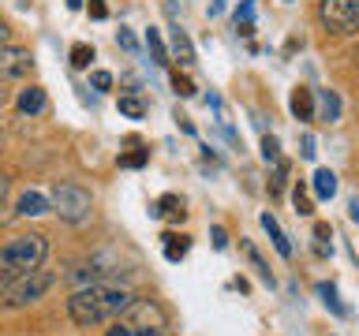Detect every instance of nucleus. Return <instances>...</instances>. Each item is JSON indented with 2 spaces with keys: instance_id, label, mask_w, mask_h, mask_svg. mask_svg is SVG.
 <instances>
[{
  "instance_id": "f257e3e1",
  "label": "nucleus",
  "mask_w": 359,
  "mask_h": 336,
  "mask_svg": "<svg viewBox=\"0 0 359 336\" xmlns=\"http://www.w3.org/2000/svg\"><path fill=\"white\" fill-rule=\"evenodd\" d=\"M131 299L135 295L120 284H83L67 295V318L79 329H97V325L116 321L131 307Z\"/></svg>"
},
{
  "instance_id": "f03ea898",
  "label": "nucleus",
  "mask_w": 359,
  "mask_h": 336,
  "mask_svg": "<svg viewBox=\"0 0 359 336\" xmlns=\"http://www.w3.org/2000/svg\"><path fill=\"white\" fill-rule=\"evenodd\" d=\"M45 258H49V239L41 232H22L15 239L0 243V288L30 273V269L45 265Z\"/></svg>"
},
{
  "instance_id": "7ed1b4c3",
  "label": "nucleus",
  "mask_w": 359,
  "mask_h": 336,
  "mask_svg": "<svg viewBox=\"0 0 359 336\" xmlns=\"http://www.w3.org/2000/svg\"><path fill=\"white\" fill-rule=\"evenodd\" d=\"M56 284V273L49 269H30V273H22L19 280H11V284L0 288V307L4 310H15V307H30V302H38L45 291Z\"/></svg>"
},
{
  "instance_id": "20e7f679",
  "label": "nucleus",
  "mask_w": 359,
  "mask_h": 336,
  "mask_svg": "<svg viewBox=\"0 0 359 336\" xmlns=\"http://www.w3.org/2000/svg\"><path fill=\"white\" fill-rule=\"evenodd\" d=\"M49 209H53L60 220H67V224H86L90 213H94V198H90V190H86L83 183H72V179H64V183L53 187Z\"/></svg>"
},
{
  "instance_id": "39448f33",
  "label": "nucleus",
  "mask_w": 359,
  "mask_h": 336,
  "mask_svg": "<svg viewBox=\"0 0 359 336\" xmlns=\"http://www.w3.org/2000/svg\"><path fill=\"white\" fill-rule=\"evenodd\" d=\"M318 22L333 38L359 34V0H318Z\"/></svg>"
},
{
  "instance_id": "423d86ee",
  "label": "nucleus",
  "mask_w": 359,
  "mask_h": 336,
  "mask_svg": "<svg viewBox=\"0 0 359 336\" xmlns=\"http://www.w3.org/2000/svg\"><path fill=\"white\" fill-rule=\"evenodd\" d=\"M34 67V52L22 49V45H0V83L8 78H22Z\"/></svg>"
},
{
  "instance_id": "0eeeda50",
  "label": "nucleus",
  "mask_w": 359,
  "mask_h": 336,
  "mask_svg": "<svg viewBox=\"0 0 359 336\" xmlns=\"http://www.w3.org/2000/svg\"><path fill=\"white\" fill-rule=\"evenodd\" d=\"M15 108L22 112V116H41V112L49 108V97H45L41 86H22L15 94Z\"/></svg>"
},
{
  "instance_id": "6e6552de",
  "label": "nucleus",
  "mask_w": 359,
  "mask_h": 336,
  "mask_svg": "<svg viewBox=\"0 0 359 336\" xmlns=\"http://www.w3.org/2000/svg\"><path fill=\"white\" fill-rule=\"evenodd\" d=\"M288 108H292V116H296L299 123H311L314 120V90L311 86H296L292 97H288Z\"/></svg>"
},
{
  "instance_id": "1a4fd4ad",
  "label": "nucleus",
  "mask_w": 359,
  "mask_h": 336,
  "mask_svg": "<svg viewBox=\"0 0 359 336\" xmlns=\"http://www.w3.org/2000/svg\"><path fill=\"white\" fill-rule=\"evenodd\" d=\"M150 213H154L157 220H176V224L187 217V209H184V198H180V195H161V198H157L154 206H150Z\"/></svg>"
},
{
  "instance_id": "9d476101",
  "label": "nucleus",
  "mask_w": 359,
  "mask_h": 336,
  "mask_svg": "<svg viewBox=\"0 0 359 336\" xmlns=\"http://www.w3.org/2000/svg\"><path fill=\"white\" fill-rule=\"evenodd\" d=\"M262 228H266V235H269V243H273V251H277L280 258H292V243H288V235H285V228L277 224L273 213H262Z\"/></svg>"
},
{
  "instance_id": "9b49d317",
  "label": "nucleus",
  "mask_w": 359,
  "mask_h": 336,
  "mask_svg": "<svg viewBox=\"0 0 359 336\" xmlns=\"http://www.w3.org/2000/svg\"><path fill=\"white\" fill-rule=\"evenodd\" d=\"M314 112H318L322 123H337V120H341V97H337V90H322L318 101H314Z\"/></svg>"
},
{
  "instance_id": "f8f14e48",
  "label": "nucleus",
  "mask_w": 359,
  "mask_h": 336,
  "mask_svg": "<svg viewBox=\"0 0 359 336\" xmlns=\"http://www.w3.org/2000/svg\"><path fill=\"white\" fill-rule=\"evenodd\" d=\"M105 336H172L168 329H154V325H135V321H112V329H105Z\"/></svg>"
},
{
  "instance_id": "ddd939ff",
  "label": "nucleus",
  "mask_w": 359,
  "mask_h": 336,
  "mask_svg": "<svg viewBox=\"0 0 359 336\" xmlns=\"http://www.w3.org/2000/svg\"><path fill=\"white\" fill-rule=\"evenodd\" d=\"M311 190H314V198H318V202H330V198L337 195V176L330 172V168H314Z\"/></svg>"
},
{
  "instance_id": "4468645a",
  "label": "nucleus",
  "mask_w": 359,
  "mask_h": 336,
  "mask_svg": "<svg viewBox=\"0 0 359 336\" xmlns=\"http://www.w3.org/2000/svg\"><path fill=\"white\" fill-rule=\"evenodd\" d=\"M15 213L19 217H41V213H49V198H45L41 190H27V195L19 198Z\"/></svg>"
},
{
  "instance_id": "2eb2a0df",
  "label": "nucleus",
  "mask_w": 359,
  "mask_h": 336,
  "mask_svg": "<svg viewBox=\"0 0 359 336\" xmlns=\"http://www.w3.org/2000/svg\"><path fill=\"white\" fill-rule=\"evenodd\" d=\"M172 52H176V60L184 64V67L195 64V45H191V38L180 27H172Z\"/></svg>"
},
{
  "instance_id": "dca6fc26",
  "label": "nucleus",
  "mask_w": 359,
  "mask_h": 336,
  "mask_svg": "<svg viewBox=\"0 0 359 336\" xmlns=\"http://www.w3.org/2000/svg\"><path fill=\"white\" fill-rule=\"evenodd\" d=\"M161 239H165V258H168V262H180V258H184V254L191 251V239H187V235L165 232Z\"/></svg>"
},
{
  "instance_id": "f3484780",
  "label": "nucleus",
  "mask_w": 359,
  "mask_h": 336,
  "mask_svg": "<svg viewBox=\"0 0 359 336\" xmlns=\"http://www.w3.org/2000/svg\"><path fill=\"white\" fill-rule=\"evenodd\" d=\"M240 246H243V254H247V262H251V265H255V273H258V276H262V280H266V284H269V288H273V273H269V265L262 262V254H258V251H255V243H247V239H240Z\"/></svg>"
},
{
  "instance_id": "a211bd4d",
  "label": "nucleus",
  "mask_w": 359,
  "mask_h": 336,
  "mask_svg": "<svg viewBox=\"0 0 359 336\" xmlns=\"http://www.w3.org/2000/svg\"><path fill=\"white\" fill-rule=\"evenodd\" d=\"M146 49H150V56H154V64H168V52H165V41H161V34H157L154 27L146 30Z\"/></svg>"
},
{
  "instance_id": "6ab92c4d",
  "label": "nucleus",
  "mask_w": 359,
  "mask_h": 336,
  "mask_svg": "<svg viewBox=\"0 0 359 336\" xmlns=\"http://www.w3.org/2000/svg\"><path fill=\"white\" fill-rule=\"evenodd\" d=\"M90 60H94V45H86V41H75L72 45V67H90Z\"/></svg>"
},
{
  "instance_id": "aec40b11",
  "label": "nucleus",
  "mask_w": 359,
  "mask_h": 336,
  "mask_svg": "<svg viewBox=\"0 0 359 336\" xmlns=\"http://www.w3.org/2000/svg\"><path fill=\"white\" fill-rule=\"evenodd\" d=\"M120 112L123 116H131V120H142L146 116V105L139 97H120Z\"/></svg>"
},
{
  "instance_id": "412c9836",
  "label": "nucleus",
  "mask_w": 359,
  "mask_h": 336,
  "mask_svg": "<svg viewBox=\"0 0 359 336\" xmlns=\"http://www.w3.org/2000/svg\"><path fill=\"white\" fill-rule=\"evenodd\" d=\"M292 202H296V213H303V217H311V195H307V187L296 183V190H292Z\"/></svg>"
},
{
  "instance_id": "4be33fe9",
  "label": "nucleus",
  "mask_w": 359,
  "mask_h": 336,
  "mask_svg": "<svg viewBox=\"0 0 359 336\" xmlns=\"http://www.w3.org/2000/svg\"><path fill=\"white\" fill-rule=\"evenodd\" d=\"M262 161L266 164H277L280 161V142L273 139V134H266V139H262Z\"/></svg>"
},
{
  "instance_id": "5701e85b",
  "label": "nucleus",
  "mask_w": 359,
  "mask_h": 336,
  "mask_svg": "<svg viewBox=\"0 0 359 336\" xmlns=\"http://www.w3.org/2000/svg\"><path fill=\"white\" fill-rule=\"evenodd\" d=\"M172 90L180 97H195V83H191L187 75H180V71H172Z\"/></svg>"
},
{
  "instance_id": "b1692460",
  "label": "nucleus",
  "mask_w": 359,
  "mask_h": 336,
  "mask_svg": "<svg viewBox=\"0 0 359 336\" xmlns=\"http://www.w3.org/2000/svg\"><path fill=\"white\" fill-rule=\"evenodd\" d=\"M318 295L325 299V307H330L333 314H344V307L337 302V288H333V284H318Z\"/></svg>"
},
{
  "instance_id": "393cba45",
  "label": "nucleus",
  "mask_w": 359,
  "mask_h": 336,
  "mask_svg": "<svg viewBox=\"0 0 359 336\" xmlns=\"http://www.w3.org/2000/svg\"><path fill=\"white\" fill-rule=\"evenodd\" d=\"M146 161H150V150H135V153H123V157H120L123 168H142Z\"/></svg>"
},
{
  "instance_id": "a878e982",
  "label": "nucleus",
  "mask_w": 359,
  "mask_h": 336,
  "mask_svg": "<svg viewBox=\"0 0 359 336\" xmlns=\"http://www.w3.org/2000/svg\"><path fill=\"white\" fill-rule=\"evenodd\" d=\"M90 83H94V90H112V75L109 71H94V75H90Z\"/></svg>"
},
{
  "instance_id": "bb28decb",
  "label": "nucleus",
  "mask_w": 359,
  "mask_h": 336,
  "mask_svg": "<svg viewBox=\"0 0 359 336\" xmlns=\"http://www.w3.org/2000/svg\"><path fill=\"white\" fill-rule=\"evenodd\" d=\"M116 41H120L128 52H135V49H139V41H135V34H131V30H123V27H120V34H116Z\"/></svg>"
},
{
  "instance_id": "cd10ccee",
  "label": "nucleus",
  "mask_w": 359,
  "mask_h": 336,
  "mask_svg": "<svg viewBox=\"0 0 359 336\" xmlns=\"http://www.w3.org/2000/svg\"><path fill=\"white\" fill-rule=\"evenodd\" d=\"M86 8H90V19H105V15H109V8H105V0H90V4H86Z\"/></svg>"
},
{
  "instance_id": "c85d7f7f",
  "label": "nucleus",
  "mask_w": 359,
  "mask_h": 336,
  "mask_svg": "<svg viewBox=\"0 0 359 336\" xmlns=\"http://www.w3.org/2000/svg\"><path fill=\"white\" fill-rule=\"evenodd\" d=\"M251 15H255V4H251V0H243L240 11H236V22H251Z\"/></svg>"
},
{
  "instance_id": "c756f323",
  "label": "nucleus",
  "mask_w": 359,
  "mask_h": 336,
  "mask_svg": "<svg viewBox=\"0 0 359 336\" xmlns=\"http://www.w3.org/2000/svg\"><path fill=\"white\" fill-rule=\"evenodd\" d=\"M213 246H217V251H224V246H229V235H224V228H213Z\"/></svg>"
},
{
  "instance_id": "7c9ffc66",
  "label": "nucleus",
  "mask_w": 359,
  "mask_h": 336,
  "mask_svg": "<svg viewBox=\"0 0 359 336\" xmlns=\"http://www.w3.org/2000/svg\"><path fill=\"white\" fill-rule=\"evenodd\" d=\"M330 235H333V232H330V224H322V220L314 224V239H322V243H325V239H330Z\"/></svg>"
},
{
  "instance_id": "2f4dec72",
  "label": "nucleus",
  "mask_w": 359,
  "mask_h": 336,
  "mask_svg": "<svg viewBox=\"0 0 359 336\" xmlns=\"http://www.w3.org/2000/svg\"><path fill=\"white\" fill-rule=\"evenodd\" d=\"M11 41V27H8V19H0V45H8Z\"/></svg>"
},
{
  "instance_id": "473e14b6",
  "label": "nucleus",
  "mask_w": 359,
  "mask_h": 336,
  "mask_svg": "<svg viewBox=\"0 0 359 336\" xmlns=\"http://www.w3.org/2000/svg\"><path fill=\"white\" fill-rule=\"evenodd\" d=\"M8 190H11V179H8L4 172H0V202H4V198H8Z\"/></svg>"
},
{
  "instance_id": "72a5a7b5",
  "label": "nucleus",
  "mask_w": 359,
  "mask_h": 336,
  "mask_svg": "<svg viewBox=\"0 0 359 336\" xmlns=\"http://www.w3.org/2000/svg\"><path fill=\"white\" fill-rule=\"evenodd\" d=\"M236 30H240L243 38H251V34H255V22H236Z\"/></svg>"
},
{
  "instance_id": "f704fd0d",
  "label": "nucleus",
  "mask_w": 359,
  "mask_h": 336,
  "mask_svg": "<svg viewBox=\"0 0 359 336\" xmlns=\"http://www.w3.org/2000/svg\"><path fill=\"white\" fill-rule=\"evenodd\" d=\"M303 157H314V139H303V150H299Z\"/></svg>"
},
{
  "instance_id": "c9c22d12",
  "label": "nucleus",
  "mask_w": 359,
  "mask_h": 336,
  "mask_svg": "<svg viewBox=\"0 0 359 336\" xmlns=\"http://www.w3.org/2000/svg\"><path fill=\"white\" fill-rule=\"evenodd\" d=\"M221 11H224L221 0H210V15H221Z\"/></svg>"
},
{
  "instance_id": "e433bc0d",
  "label": "nucleus",
  "mask_w": 359,
  "mask_h": 336,
  "mask_svg": "<svg viewBox=\"0 0 359 336\" xmlns=\"http://www.w3.org/2000/svg\"><path fill=\"white\" fill-rule=\"evenodd\" d=\"M352 220H359V198L352 202Z\"/></svg>"
},
{
  "instance_id": "4c0bfd02",
  "label": "nucleus",
  "mask_w": 359,
  "mask_h": 336,
  "mask_svg": "<svg viewBox=\"0 0 359 336\" xmlns=\"http://www.w3.org/2000/svg\"><path fill=\"white\" fill-rule=\"evenodd\" d=\"M67 8H72V11H79V8H83V0H67Z\"/></svg>"
},
{
  "instance_id": "58836bf2",
  "label": "nucleus",
  "mask_w": 359,
  "mask_h": 336,
  "mask_svg": "<svg viewBox=\"0 0 359 336\" xmlns=\"http://www.w3.org/2000/svg\"><path fill=\"white\" fill-rule=\"evenodd\" d=\"M8 105V90H0V108H4Z\"/></svg>"
},
{
  "instance_id": "ea45409f",
  "label": "nucleus",
  "mask_w": 359,
  "mask_h": 336,
  "mask_svg": "<svg viewBox=\"0 0 359 336\" xmlns=\"http://www.w3.org/2000/svg\"><path fill=\"white\" fill-rule=\"evenodd\" d=\"M0 146H4V131H0Z\"/></svg>"
}]
</instances>
